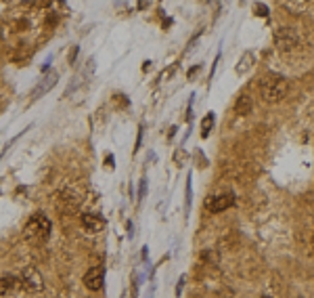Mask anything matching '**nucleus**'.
Segmentation results:
<instances>
[{
	"mask_svg": "<svg viewBox=\"0 0 314 298\" xmlns=\"http://www.w3.org/2000/svg\"><path fill=\"white\" fill-rule=\"evenodd\" d=\"M287 89H289V82L285 76L266 74L260 78V95L266 103H279L287 95Z\"/></svg>",
	"mask_w": 314,
	"mask_h": 298,
	"instance_id": "nucleus-1",
	"label": "nucleus"
},
{
	"mask_svg": "<svg viewBox=\"0 0 314 298\" xmlns=\"http://www.w3.org/2000/svg\"><path fill=\"white\" fill-rule=\"evenodd\" d=\"M51 231H52V225L49 221V216L38 212L26 223V227H23V238H26L27 244L36 246V244H44V241L51 238Z\"/></svg>",
	"mask_w": 314,
	"mask_h": 298,
	"instance_id": "nucleus-2",
	"label": "nucleus"
},
{
	"mask_svg": "<svg viewBox=\"0 0 314 298\" xmlns=\"http://www.w3.org/2000/svg\"><path fill=\"white\" fill-rule=\"evenodd\" d=\"M21 288L26 290V292L29 294H36V292H42V288H44V279L40 275V271L36 269V267H26V269L21 271Z\"/></svg>",
	"mask_w": 314,
	"mask_h": 298,
	"instance_id": "nucleus-3",
	"label": "nucleus"
},
{
	"mask_svg": "<svg viewBox=\"0 0 314 298\" xmlns=\"http://www.w3.org/2000/svg\"><path fill=\"white\" fill-rule=\"evenodd\" d=\"M235 206V195L233 193H220V195H209L206 200V208L209 212H224V210H229Z\"/></svg>",
	"mask_w": 314,
	"mask_h": 298,
	"instance_id": "nucleus-4",
	"label": "nucleus"
},
{
	"mask_svg": "<svg viewBox=\"0 0 314 298\" xmlns=\"http://www.w3.org/2000/svg\"><path fill=\"white\" fill-rule=\"evenodd\" d=\"M57 82H59V74L54 72V69H51L49 74H44L40 80H38V84L34 86V90H31V99H40V97H44L46 92H51L54 86H57Z\"/></svg>",
	"mask_w": 314,
	"mask_h": 298,
	"instance_id": "nucleus-5",
	"label": "nucleus"
},
{
	"mask_svg": "<svg viewBox=\"0 0 314 298\" xmlns=\"http://www.w3.org/2000/svg\"><path fill=\"white\" fill-rule=\"evenodd\" d=\"M274 40H277V46L287 53V51H293L297 46V34L293 28H279L277 32H274Z\"/></svg>",
	"mask_w": 314,
	"mask_h": 298,
	"instance_id": "nucleus-6",
	"label": "nucleus"
},
{
	"mask_svg": "<svg viewBox=\"0 0 314 298\" xmlns=\"http://www.w3.org/2000/svg\"><path fill=\"white\" fill-rule=\"evenodd\" d=\"M103 277H105L103 267H92V269H88V273L84 275V286L88 290H92V292H97V290L103 288Z\"/></svg>",
	"mask_w": 314,
	"mask_h": 298,
	"instance_id": "nucleus-7",
	"label": "nucleus"
},
{
	"mask_svg": "<svg viewBox=\"0 0 314 298\" xmlns=\"http://www.w3.org/2000/svg\"><path fill=\"white\" fill-rule=\"evenodd\" d=\"M82 225L86 231L90 233H101L105 229V218L99 216V214H92V212H84L82 214Z\"/></svg>",
	"mask_w": 314,
	"mask_h": 298,
	"instance_id": "nucleus-8",
	"label": "nucleus"
},
{
	"mask_svg": "<svg viewBox=\"0 0 314 298\" xmlns=\"http://www.w3.org/2000/svg\"><path fill=\"white\" fill-rule=\"evenodd\" d=\"M21 290V281L15 275H2L0 277V296H13Z\"/></svg>",
	"mask_w": 314,
	"mask_h": 298,
	"instance_id": "nucleus-9",
	"label": "nucleus"
},
{
	"mask_svg": "<svg viewBox=\"0 0 314 298\" xmlns=\"http://www.w3.org/2000/svg\"><path fill=\"white\" fill-rule=\"evenodd\" d=\"M251 109H254V101H251V97L249 95H239V99H237V103H235V112H237L239 116H247V114H251Z\"/></svg>",
	"mask_w": 314,
	"mask_h": 298,
	"instance_id": "nucleus-10",
	"label": "nucleus"
},
{
	"mask_svg": "<svg viewBox=\"0 0 314 298\" xmlns=\"http://www.w3.org/2000/svg\"><path fill=\"white\" fill-rule=\"evenodd\" d=\"M254 61H256V57H254V55H251V53H245V55H243V57H241L239 65L235 67V72H237V74H245L247 69H249L251 65H254Z\"/></svg>",
	"mask_w": 314,
	"mask_h": 298,
	"instance_id": "nucleus-11",
	"label": "nucleus"
},
{
	"mask_svg": "<svg viewBox=\"0 0 314 298\" xmlns=\"http://www.w3.org/2000/svg\"><path fill=\"white\" fill-rule=\"evenodd\" d=\"M211 124H214V114H208V116L201 120V137H208V135H209Z\"/></svg>",
	"mask_w": 314,
	"mask_h": 298,
	"instance_id": "nucleus-12",
	"label": "nucleus"
},
{
	"mask_svg": "<svg viewBox=\"0 0 314 298\" xmlns=\"http://www.w3.org/2000/svg\"><path fill=\"white\" fill-rule=\"evenodd\" d=\"M258 15H262V17H266V15H268V9H266L264 4H258Z\"/></svg>",
	"mask_w": 314,
	"mask_h": 298,
	"instance_id": "nucleus-13",
	"label": "nucleus"
},
{
	"mask_svg": "<svg viewBox=\"0 0 314 298\" xmlns=\"http://www.w3.org/2000/svg\"><path fill=\"white\" fill-rule=\"evenodd\" d=\"M312 246H314V238H312Z\"/></svg>",
	"mask_w": 314,
	"mask_h": 298,
	"instance_id": "nucleus-14",
	"label": "nucleus"
},
{
	"mask_svg": "<svg viewBox=\"0 0 314 298\" xmlns=\"http://www.w3.org/2000/svg\"><path fill=\"white\" fill-rule=\"evenodd\" d=\"M262 298H268V296H262Z\"/></svg>",
	"mask_w": 314,
	"mask_h": 298,
	"instance_id": "nucleus-15",
	"label": "nucleus"
}]
</instances>
